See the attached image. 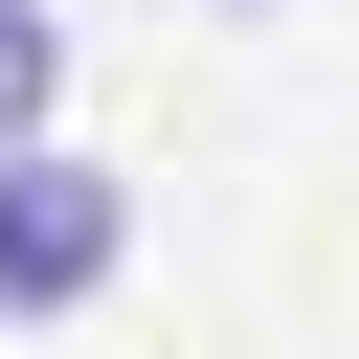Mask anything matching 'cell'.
I'll return each mask as SVG.
<instances>
[{
  "instance_id": "obj_1",
  "label": "cell",
  "mask_w": 359,
  "mask_h": 359,
  "mask_svg": "<svg viewBox=\"0 0 359 359\" xmlns=\"http://www.w3.org/2000/svg\"><path fill=\"white\" fill-rule=\"evenodd\" d=\"M112 247H135V202H112V157H67V135H22V157H0V314H67V292H112Z\"/></svg>"
},
{
  "instance_id": "obj_2",
  "label": "cell",
  "mask_w": 359,
  "mask_h": 359,
  "mask_svg": "<svg viewBox=\"0 0 359 359\" xmlns=\"http://www.w3.org/2000/svg\"><path fill=\"white\" fill-rule=\"evenodd\" d=\"M22 135H45V22L0 0V157H22Z\"/></svg>"
}]
</instances>
